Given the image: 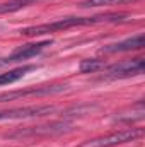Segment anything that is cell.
I'll return each mask as SVG.
<instances>
[{
	"instance_id": "5",
	"label": "cell",
	"mask_w": 145,
	"mask_h": 147,
	"mask_svg": "<svg viewBox=\"0 0 145 147\" xmlns=\"http://www.w3.org/2000/svg\"><path fill=\"white\" fill-rule=\"evenodd\" d=\"M67 130V125L58 121V123H50L44 127H29V128H22L17 130L14 134H10V139H26V137H41V135H53V134H62Z\"/></svg>"
},
{
	"instance_id": "4",
	"label": "cell",
	"mask_w": 145,
	"mask_h": 147,
	"mask_svg": "<svg viewBox=\"0 0 145 147\" xmlns=\"http://www.w3.org/2000/svg\"><path fill=\"white\" fill-rule=\"evenodd\" d=\"M144 69H145V60L142 57H138V58H133V60H123L116 65H111V67H108L106 72L113 77H130V75L144 74Z\"/></svg>"
},
{
	"instance_id": "7",
	"label": "cell",
	"mask_w": 145,
	"mask_h": 147,
	"mask_svg": "<svg viewBox=\"0 0 145 147\" xmlns=\"http://www.w3.org/2000/svg\"><path fill=\"white\" fill-rule=\"evenodd\" d=\"M145 46V38L144 34H137L133 38L123 39L119 43H113L103 48L104 53H119V51H133V50H142Z\"/></svg>"
},
{
	"instance_id": "2",
	"label": "cell",
	"mask_w": 145,
	"mask_h": 147,
	"mask_svg": "<svg viewBox=\"0 0 145 147\" xmlns=\"http://www.w3.org/2000/svg\"><path fill=\"white\" fill-rule=\"evenodd\" d=\"M142 135H144L142 128H125V130H118V132L109 134V135H103V137L87 140L80 147H114V146H119V144L133 142V140L140 139Z\"/></svg>"
},
{
	"instance_id": "9",
	"label": "cell",
	"mask_w": 145,
	"mask_h": 147,
	"mask_svg": "<svg viewBox=\"0 0 145 147\" xmlns=\"http://www.w3.org/2000/svg\"><path fill=\"white\" fill-rule=\"evenodd\" d=\"M104 67V63L97 58H87V60H82L80 62V72L82 74H92V72H97Z\"/></svg>"
},
{
	"instance_id": "6",
	"label": "cell",
	"mask_w": 145,
	"mask_h": 147,
	"mask_svg": "<svg viewBox=\"0 0 145 147\" xmlns=\"http://www.w3.org/2000/svg\"><path fill=\"white\" fill-rule=\"evenodd\" d=\"M67 86H46V87H31L26 91H14V92H5L0 94V103L3 101H12L19 98H28V96H48V94H56L65 91Z\"/></svg>"
},
{
	"instance_id": "12",
	"label": "cell",
	"mask_w": 145,
	"mask_h": 147,
	"mask_svg": "<svg viewBox=\"0 0 145 147\" xmlns=\"http://www.w3.org/2000/svg\"><path fill=\"white\" fill-rule=\"evenodd\" d=\"M15 2H19V3H22V5H26V3H31V2H36V0H15Z\"/></svg>"
},
{
	"instance_id": "10",
	"label": "cell",
	"mask_w": 145,
	"mask_h": 147,
	"mask_svg": "<svg viewBox=\"0 0 145 147\" xmlns=\"http://www.w3.org/2000/svg\"><path fill=\"white\" fill-rule=\"evenodd\" d=\"M125 2H133V0H84L80 7H103V5H116Z\"/></svg>"
},
{
	"instance_id": "8",
	"label": "cell",
	"mask_w": 145,
	"mask_h": 147,
	"mask_svg": "<svg viewBox=\"0 0 145 147\" xmlns=\"http://www.w3.org/2000/svg\"><path fill=\"white\" fill-rule=\"evenodd\" d=\"M29 70H34L33 65H24V67H19V69H14V70H9L5 74H0V86H5V84H12L19 79H22Z\"/></svg>"
},
{
	"instance_id": "3",
	"label": "cell",
	"mask_w": 145,
	"mask_h": 147,
	"mask_svg": "<svg viewBox=\"0 0 145 147\" xmlns=\"http://www.w3.org/2000/svg\"><path fill=\"white\" fill-rule=\"evenodd\" d=\"M51 45V39H46V41H39V43H31V45H24L21 48H17L10 57L0 60V65H7V63H15V62H22V60H28V58H33L36 57L38 53H41L46 46Z\"/></svg>"
},
{
	"instance_id": "1",
	"label": "cell",
	"mask_w": 145,
	"mask_h": 147,
	"mask_svg": "<svg viewBox=\"0 0 145 147\" xmlns=\"http://www.w3.org/2000/svg\"><path fill=\"white\" fill-rule=\"evenodd\" d=\"M125 17H128V14H106V16H94V17H65V19H58L48 24H39V26H31L21 31V34L24 36H41V34H48V33H55V31H65L75 26H91L96 22H118L123 21Z\"/></svg>"
},
{
	"instance_id": "11",
	"label": "cell",
	"mask_w": 145,
	"mask_h": 147,
	"mask_svg": "<svg viewBox=\"0 0 145 147\" xmlns=\"http://www.w3.org/2000/svg\"><path fill=\"white\" fill-rule=\"evenodd\" d=\"M21 7H24L22 3L19 2H10V3H0V14H7V12H14V10H19Z\"/></svg>"
}]
</instances>
